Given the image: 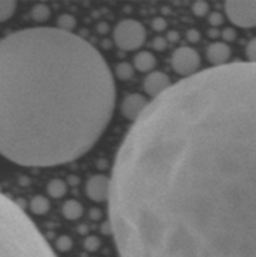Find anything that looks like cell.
<instances>
[{"mask_svg": "<svg viewBox=\"0 0 256 257\" xmlns=\"http://www.w3.org/2000/svg\"><path fill=\"white\" fill-rule=\"evenodd\" d=\"M109 222L119 257H256V64L183 78L118 148Z\"/></svg>", "mask_w": 256, "mask_h": 257, "instance_id": "cell-1", "label": "cell"}, {"mask_svg": "<svg viewBox=\"0 0 256 257\" xmlns=\"http://www.w3.org/2000/svg\"><path fill=\"white\" fill-rule=\"evenodd\" d=\"M115 105L103 55L73 32L35 27L0 40V155L25 167L75 161Z\"/></svg>", "mask_w": 256, "mask_h": 257, "instance_id": "cell-2", "label": "cell"}, {"mask_svg": "<svg viewBox=\"0 0 256 257\" xmlns=\"http://www.w3.org/2000/svg\"><path fill=\"white\" fill-rule=\"evenodd\" d=\"M0 257H57L32 218L2 192Z\"/></svg>", "mask_w": 256, "mask_h": 257, "instance_id": "cell-3", "label": "cell"}, {"mask_svg": "<svg viewBox=\"0 0 256 257\" xmlns=\"http://www.w3.org/2000/svg\"><path fill=\"white\" fill-rule=\"evenodd\" d=\"M113 39L122 50H136L145 44L146 29L137 20H122L113 30Z\"/></svg>", "mask_w": 256, "mask_h": 257, "instance_id": "cell-4", "label": "cell"}, {"mask_svg": "<svg viewBox=\"0 0 256 257\" xmlns=\"http://www.w3.org/2000/svg\"><path fill=\"white\" fill-rule=\"evenodd\" d=\"M225 13L233 25L256 27V0H230L225 3Z\"/></svg>", "mask_w": 256, "mask_h": 257, "instance_id": "cell-5", "label": "cell"}, {"mask_svg": "<svg viewBox=\"0 0 256 257\" xmlns=\"http://www.w3.org/2000/svg\"><path fill=\"white\" fill-rule=\"evenodd\" d=\"M171 64L177 74L188 78L197 73L201 64V58L193 48L181 47L173 52Z\"/></svg>", "mask_w": 256, "mask_h": 257, "instance_id": "cell-6", "label": "cell"}, {"mask_svg": "<svg viewBox=\"0 0 256 257\" xmlns=\"http://www.w3.org/2000/svg\"><path fill=\"white\" fill-rule=\"evenodd\" d=\"M85 195L94 202H104L109 197V178L104 175H95L85 185Z\"/></svg>", "mask_w": 256, "mask_h": 257, "instance_id": "cell-7", "label": "cell"}, {"mask_svg": "<svg viewBox=\"0 0 256 257\" xmlns=\"http://www.w3.org/2000/svg\"><path fill=\"white\" fill-rule=\"evenodd\" d=\"M147 105L148 100L145 95L140 94V93H132L123 99L122 104H120V112L125 119L136 122L143 113V110L147 108Z\"/></svg>", "mask_w": 256, "mask_h": 257, "instance_id": "cell-8", "label": "cell"}, {"mask_svg": "<svg viewBox=\"0 0 256 257\" xmlns=\"http://www.w3.org/2000/svg\"><path fill=\"white\" fill-rule=\"evenodd\" d=\"M171 87V80L166 73L155 70V72L148 73L147 77L145 78L143 82V89L150 97L153 99L160 97L162 93H165L168 88Z\"/></svg>", "mask_w": 256, "mask_h": 257, "instance_id": "cell-9", "label": "cell"}, {"mask_svg": "<svg viewBox=\"0 0 256 257\" xmlns=\"http://www.w3.org/2000/svg\"><path fill=\"white\" fill-rule=\"evenodd\" d=\"M206 55L213 67H221L228 64V59L231 58V48L223 42L212 43L206 49Z\"/></svg>", "mask_w": 256, "mask_h": 257, "instance_id": "cell-10", "label": "cell"}, {"mask_svg": "<svg viewBox=\"0 0 256 257\" xmlns=\"http://www.w3.org/2000/svg\"><path fill=\"white\" fill-rule=\"evenodd\" d=\"M133 64L137 70L142 73H151L156 67V57L151 52H138L133 58Z\"/></svg>", "mask_w": 256, "mask_h": 257, "instance_id": "cell-11", "label": "cell"}, {"mask_svg": "<svg viewBox=\"0 0 256 257\" xmlns=\"http://www.w3.org/2000/svg\"><path fill=\"white\" fill-rule=\"evenodd\" d=\"M62 212L63 216H64L67 220H78V218L82 217L83 215V206L75 200H68L67 202L63 205Z\"/></svg>", "mask_w": 256, "mask_h": 257, "instance_id": "cell-12", "label": "cell"}, {"mask_svg": "<svg viewBox=\"0 0 256 257\" xmlns=\"http://www.w3.org/2000/svg\"><path fill=\"white\" fill-rule=\"evenodd\" d=\"M50 208V202L48 201V198H45L44 196H35L32 201H30V211H32L34 215L42 216L49 211Z\"/></svg>", "mask_w": 256, "mask_h": 257, "instance_id": "cell-13", "label": "cell"}, {"mask_svg": "<svg viewBox=\"0 0 256 257\" xmlns=\"http://www.w3.org/2000/svg\"><path fill=\"white\" fill-rule=\"evenodd\" d=\"M47 192L52 198H62L67 193V183L62 180H52L48 183Z\"/></svg>", "mask_w": 256, "mask_h": 257, "instance_id": "cell-14", "label": "cell"}, {"mask_svg": "<svg viewBox=\"0 0 256 257\" xmlns=\"http://www.w3.org/2000/svg\"><path fill=\"white\" fill-rule=\"evenodd\" d=\"M17 10V3L12 0H4L0 2V23H4L9 20L14 15Z\"/></svg>", "mask_w": 256, "mask_h": 257, "instance_id": "cell-15", "label": "cell"}, {"mask_svg": "<svg viewBox=\"0 0 256 257\" xmlns=\"http://www.w3.org/2000/svg\"><path fill=\"white\" fill-rule=\"evenodd\" d=\"M135 74V69L132 65L127 62H122L115 67V75L120 80H128Z\"/></svg>", "mask_w": 256, "mask_h": 257, "instance_id": "cell-16", "label": "cell"}, {"mask_svg": "<svg viewBox=\"0 0 256 257\" xmlns=\"http://www.w3.org/2000/svg\"><path fill=\"white\" fill-rule=\"evenodd\" d=\"M57 25L58 29L64 30V32H72L75 28V25H77V22H75L74 17H72V15L63 14L58 18Z\"/></svg>", "mask_w": 256, "mask_h": 257, "instance_id": "cell-17", "label": "cell"}, {"mask_svg": "<svg viewBox=\"0 0 256 257\" xmlns=\"http://www.w3.org/2000/svg\"><path fill=\"white\" fill-rule=\"evenodd\" d=\"M55 247H57V250L60 251V252H68V251L72 250L73 240L69 236H60V237H58L57 241H55Z\"/></svg>", "mask_w": 256, "mask_h": 257, "instance_id": "cell-18", "label": "cell"}, {"mask_svg": "<svg viewBox=\"0 0 256 257\" xmlns=\"http://www.w3.org/2000/svg\"><path fill=\"white\" fill-rule=\"evenodd\" d=\"M50 15V10L47 5L39 4L33 9V17L38 22H44L45 19H48Z\"/></svg>", "mask_w": 256, "mask_h": 257, "instance_id": "cell-19", "label": "cell"}, {"mask_svg": "<svg viewBox=\"0 0 256 257\" xmlns=\"http://www.w3.org/2000/svg\"><path fill=\"white\" fill-rule=\"evenodd\" d=\"M100 246V241L99 238L95 237V236H88L87 238L84 240V248L89 252H94L99 248Z\"/></svg>", "mask_w": 256, "mask_h": 257, "instance_id": "cell-20", "label": "cell"}, {"mask_svg": "<svg viewBox=\"0 0 256 257\" xmlns=\"http://www.w3.org/2000/svg\"><path fill=\"white\" fill-rule=\"evenodd\" d=\"M245 53H246V57H247L248 62L255 63L256 64V38H253V39H251L250 42L247 43Z\"/></svg>", "mask_w": 256, "mask_h": 257, "instance_id": "cell-21", "label": "cell"}, {"mask_svg": "<svg viewBox=\"0 0 256 257\" xmlns=\"http://www.w3.org/2000/svg\"><path fill=\"white\" fill-rule=\"evenodd\" d=\"M208 10H210V7H208V4L206 2H196L192 5L193 14L197 15V17H205L208 13Z\"/></svg>", "mask_w": 256, "mask_h": 257, "instance_id": "cell-22", "label": "cell"}, {"mask_svg": "<svg viewBox=\"0 0 256 257\" xmlns=\"http://www.w3.org/2000/svg\"><path fill=\"white\" fill-rule=\"evenodd\" d=\"M208 23H210V25H212V27H218V25H221L223 23V17L220 13L213 12L208 15Z\"/></svg>", "mask_w": 256, "mask_h": 257, "instance_id": "cell-23", "label": "cell"}, {"mask_svg": "<svg viewBox=\"0 0 256 257\" xmlns=\"http://www.w3.org/2000/svg\"><path fill=\"white\" fill-rule=\"evenodd\" d=\"M166 27H167V23H166V20L163 19V18H156V19H153L152 28L155 30L162 32V30L166 29Z\"/></svg>", "mask_w": 256, "mask_h": 257, "instance_id": "cell-24", "label": "cell"}, {"mask_svg": "<svg viewBox=\"0 0 256 257\" xmlns=\"http://www.w3.org/2000/svg\"><path fill=\"white\" fill-rule=\"evenodd\" d=\"M221 35H222V39L226 40V42H232L236 38V32L233 29H231V28H226Z\"/></svg>", "mask_w": 256, "mask_h": 257, "instance_id": "cell-25", "label": "cell"}, {"mask_svg": "<svg viewBox=\"0 0 256 257\" xmlns=\"http://www.w3.org/2000/svg\"><path fill=\"white\" fill-rule=\"evenodd\" d=\"M152 45H153V48H155V49L163 50L166 48V45H167V42H166V40L163 39V38L160 37V38H156V39L153 40Z\"/></svg>", "mask_w": 256, "mask_h": 257, "instance_id": "cell-26", "label": "cell"}, {"mask_svg": "<svg viewBox=\"0 0 256 257\" xmlns=\"http://www.w3.org/2000/svg\"><path fill=\"white\" fill-rule=\"evenodd\" d=\"M187 39L190 40L191 43H196L197 40H200V33L195 29H191L188 30L187 33Z\"/></svg>", "mask_w": 256, "mask_h": 257, "instance_id": "cell-27", "label": "cell"}, {"mask_svg": "<svg viewBox=\"0 0 256 257\" xmlns=\"http://www.w3.org/2000/svg\"><path fill=\"white\" fill-rule=\"evenodd\" d=\"M100 231H102L103 235H110V233L113 235L112 225H110L109 221H108V222H104L102 226H100Z\"/></svg>", "mask_w": 256, "mask_h": 257, "instance_id": "cell-28", "label": "cell"}, {"mask_svg": "<svg viewBox=\"0 0 256 257\" xmlns=\"http://www.w3.org/2000/svg\"><path fill=\"white\" fill-rule=\"evenodd\" d=\"M100 217H102V212H100V210L92 208V210L89 211V218L92 221H98Z\"/></svg>", "mask_w": 256, "mask_h": 257, "instance_id": "cell-29", "label": "cell"}, {"mask_svg": "<svg viewBox=\"0 0 256 257\" xmlns=\"http://www.w3.org/2000/svg\"><path fill=\"white\" fill-rule=\"evenodd\" d=\"M167 38L170 42H176V40H178V34L176 32H168Z\"/></svg>", "mask_w": 256, "mask_h": 257, "instance_id": "cell-30", "label": "cell"}, {"mask_svg": "<svg viewBox=\"0 0 256 257\" xmlns=\"http://www.w3.org/2000/svg\"><path fill=\"white\" fill-rule=\"evenodd\" d=\"M87 231H88L87 226H85V225L79 226V233H80V235H85V233H87Z\"/></svg>", "mask_w": 256, "mask_h": 257, "instance_id": "cell-31", "label": "cell"}, {"mask_svg": "<svg viewBox=\"0 0 256 257\" xmlns=\"http://www.w3.org/2000/svg\"><path fill=\"white\" fill-rule=\"evenodd\" d=\"M69 180H70V181H69L70 185H77L78 181H79V178H78V177H74V176H70Z\"/></svg>", "mask_w": 256, "mask_h": 257, "instance_id": "cell-32", "label": "cell"}]
</instances>
